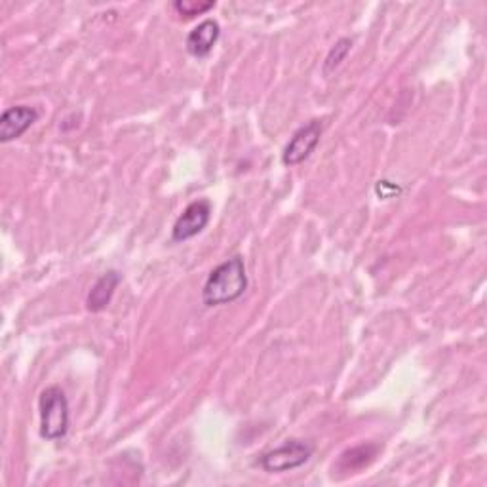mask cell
Instances as JSON below:
<instances>
[{
	"mask_svg": "<svg viewBox=\"0 0 487 487\" xmlns=\"http://www.w3.org/2000/svg\"><path fill=\"white\" fill-rule=\"evenodd\" d=\"M248 289L246 263L240 255H234L217 265L206 278L202 288V303L206 307H223L238 301Z\"/></svg>",
	"mask_w": 487,
	"mask_h": 487,
	"instance_id": "cell-1",
	"label": "cell"
},
{
	"mask_svg": "<svg viewBox=\"0 0 487 487\" xmlns=\"http://www.w3.org/2000/svg\"><path fill=\"white\" fill-rule=\"evenodd\" d=\"M41 413V436L44 440L56 442L67 436L69 425H71V413H69V400L60 387H48L39 398Z\"/></svg>",
	"mask_w": 487,
	"mask_h": 487,
	"instance_id": "cell-2",
	"label": "cell"
},
{
	"mask_svg": "<svg viewBox=\"0 0 487 487\" xmlns=\"http://www.w3.org/2000/svg\"><path fill=\"white\" fill-rule=\"evenodd\" d=\"M312 454H315V446L310 442L291 438L286 440L282 446L267 451V454L259 459V464L269 474L289 473L308 463Z\"/></svg>",
	"mask_w": 487,
	"mask_h": 487,
	"instance_id": "cell-3",
	"label": "cell"
},
{
	"mask_svg": "<svg viewBox=\"0 0 487 487\" xmlns=\"http://www.w3.org/2000/svg\"><path fill=\"white\" fill-rule=\"evenodd\" d=\"M322 132H324L322 120H310L305 126H301L298 132H295L282 152L284 166H298L305 162L318 147Z\"/></svg>",
	"mask_w": 487,
	"mask_h": 487,
	"instance_id": "cell-4",
	"label": "cell"
},
{
	"mask_svg": "<svg viewBox=\"0 0 487 487\" xmlns=\"http://www.w3.org/2000/svg\"><path fill=\"white\" fill-rule=\"evenodd\" d=\"M212 217V204L210 200H195L190 202L181 216L173 223L171 229V240L173 242H185L198 236L210 223Z\"/></svg>",
	"mask_w": 487,
	"mask_h": 487,
	"instance_id": "cell-5",
	"label": "cell"
},
{
	"mask_svg": "<svg viewBox=\"0 0 487 487\" xmlns=\"http://www.w3.org/2000/svg\"><path fill=\"white\" fill-rule=\"evenodd\" d=\"M39 116L41 113L29 106L6 109L0 116V142L10 143L14 139H20L39 120Z\"/></svg>",
	"mask_w": 487,
	"mask_h": 487,
	"instance_id": "cell-6",
	"label": "cell"
},
{
	"mask_svg": "<svg viewBox=\"0 0 487 487\" xmlns=\"http://www.w3.org/2000/svg\"><path fill=\"white\" fill-rule=\"evenodd\" d=\"M221 37V27L216 20H204L187 34L185 48L193 58H206L212 54Z\"/></svg>",
	"mask_w": 487,
	"mask_h": 487,
	"instance_id": "cell-7",
	"label": "cell"
},
{
	"mask_svg": "<svg viewBox=\"0 0 487 487\" xmlns=\"http://www.w3.org/2000/svg\"><path fill=\"white\" fill-rule=\"evenodd\" d=\"M120 284V274L116 271H109L99 276L96 284L90 288L88 298H86V308L90 312H101L107 308L113 301V295Z\"/></svg>",
	"mask_w": 487,
	"mask_h": 487,
	"instance_id": "cell-8",
	"label": "cell"
},
{
	"mask_svg": "<svg viewBox=\"0 0 487 487\" xmlns=\"http://www.w3.org/2000/svg\"><path fill=\"white\" fill-rule=\"evenodd\" d=\"M375 455H377L375 446H370V444L358 446V447L345 451L337 463V468L345 473H354V471H360V468H363V466H368Z\"/></svg>",
	"mask_w": 487,
	"mask_h": 487,
	"instance_id": "cell-9",
	"label": "cell"
},
{
	"mask_svg": "<svg viewBox=\"0 0 487 487\" xmlns=\"http://www.w3.org/2000/svg\"><path fill=\"white\" fill-rule=\"evenodd\" d=\"M351 48H353V41L351 39H339L332 50L327 51V56L324 60V67H322V73L326 77H329L332 73H335L337 69L341 67V63L346 60V56L351 54Z\"/></svg>",
	"mask_w": 487,
	"mask_h": 487,
	"instance_id": "cell-10",
	"label": "cell"
},
{
	"mask_svg": "<svg viewBox=\"0 0 487 487\" xmlns=\"http://www.w3.org/2000/svg\"><path fill=\"white\" fill-rule=\"evenodd\" d=\"M216 8V0H206V3H197V0H178V3H173V10H176L181 17H195V15H202L206 12H210Z\"/></svg>",
	"mask_w": 487,
	"mask_h": 487,
	"instance_id": "cell-11",
	"label": "cell"
},
{
	"mask_svg": "<svg viewBox=\"0 0 487 487\" xmlns=\"http://www.w3.org/2000/svg\"><path fill=\"white\" fill-rule=\"evenodd\" d=\"M375 193H377V197L381 200H387V198H392L394 195L400 193V187L394 185V183H391V181H387V179H382V181H377Z\"/></svg>",
	"mask_w": 487,
	"mask_h": 487,
	"instance_id": "cell-12",
	"label": "cell"
}]
</instances>
